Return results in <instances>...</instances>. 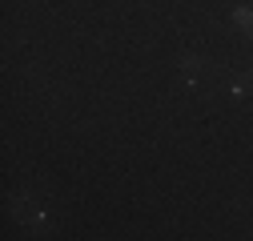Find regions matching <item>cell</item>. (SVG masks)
Listing matches in <instances>:
<instances>
[{
    "instance_id": "cell-1",
    "label": "cell",
    "mask_w": 253,
    "mask_h": 241,
    "mask_svg": "<svg viewBox=\"0 0 253 241\" xmlns=\"http://www.w3.org/2000/svg\"><path fill=\"white\" fill-rule=\"evenodd\" d=\"M229 88H233L237 97H245V93H253V73H241V77H233V80H229Z\"/></svg>"
},
{
    "instance_id": "cell-2",
    "label": "cell",
    "mask_w": 253,
    "mask_h": 241,
    "mask_svg": "<svg viewBox=\"0 0 253 241\" xmlns=\"http://www.w3.org/2000/svg\"><path fill=\"white\" fill-rule=\"evenodd\" d=\"M237 20H241L245 33H253V8H237Z\"/></svg>"
}]
</instances>
